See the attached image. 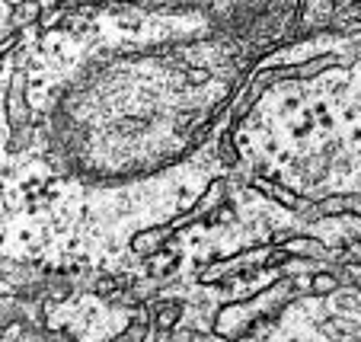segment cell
Listing matches in <instances>:
<instances>
[{
	"instance_id": "6",
	"label": "cell",
	"mask_w": 361,
	"mask_h": 342,
	"mask_svg": "<svg viewBox=\"0 0 361 342\" xmlns=\"http://www.w3.org/2000/svg\"><path fill=\"white\" fill-rule=\"evenodd\" d=\"M183 314H185V304L176 301V298L157 301V304H150V326L157 329V333H173L183 323Z\"/></svg>"
},
{
	"instance_id": "10",
	"label": "cell",
	"mask_w": 361,
	"mask_h": 342,
	"mask_svg": "<svg viewBox=\"0 0 361 342\" xmlns=\"http://www.w3.org/2000/svg\"><path fill=\"white\" fill-rule=\"evenodd\" d=\"M147 333H150V320L135 317V320H131L128 326H125L122 333H118L116 339H109V342H144V339H147Z\"/></svg>"
},
{
	"instance_id": "3",
	"label": "cell",
	"mask_w": 361,
	"mask_h": 342,
	"mask_svg": "<svg viewBox=\"0 0 361 342\" xmlns=\"http://www.w3.org/2000/svg\"><path fill=\"white\" fill-rule=\"evenodd\" d=\"M275 247L288 256V259H314V262H326L333 259L329 247L317 237H307V233H288V237H275Z\"/></svg>"
},
{
	"instance_id": "13",
	"label": "cell",
	"mask_w": 361,
	"mask_h": 342,
	"mask_svg": "<svg viewBox=\"0 0 361 342\" xmlns=\"http://www.w3.org/2000/svg\"><path fill=\"white\" fill-rule=\"evenodd\" d=\"M348 256H352V262H358V266H361V240L348 247Z\"/></svg>"
},
{
	"instance_id": "4",
	"label": "cell",
	"mask_w": 361,
	"mask_h": 342,
	"mask_svg": "<svg viewBox=\"0 0 361 342\" xmlns=\"http://www.w3.org/2000/svg\"><path fill=\"white\" fill-rule=\"evenodd\" d=\"M176 237V227L173 224H160V227H144L131 237V253L141 256V259H154L166 250V243Z\"/></svg>"
},
{
	"instance_id": "5",
	"label": "cell",
	"mask_w": 361,
	"mask_h": 342,
	"mask_svg": "<svg viewBox=\"0 0 361 342\" xmlns=\"http://www.w3.org/2000/svg\"><path fill=\"white\" fill-rule=\"evenodd\" d=\"M7 122L13 131H23L29 122H32V112H29L26 103V77L16 74L13 83H10V93H7Z\"/></svg>"
},
{
	"instance_id": "12",
	"label": "cell",
	"mask_w": 361,
	"mask_h": 342,
	"mask_svg": "<svg viewBox=\"0 0 361 342\" xmlns=\"http://www.w3.org/2000/svg\"><path fill=\"white\" fill-rule=\"evenodd\" d=\"M231 141H233V131H227V135L221 138V160H224L227 166L237 164V147H233Z\"/></svg>"
},
{
	"instance_id": "1",
	"label": "cell",
	"mask_w": 361,
	"mask_h": 342,
	"mask_svg": "<svg viewBox=\"0 0 361 342\" xmlns=\"http://www.w3.org/2000/svg\"><path fill=\"white\" fill-rule=\"evenodd\" d=\"M294 301V279H275L272 285H266L259 295H250L243 301H231L214 314L212 333L218 339L240 342L246 336H252L262 323L279 320V314Z\"/></svg>"
},
{
	"instance_id": "7",
	"label": "cell",
	"mask_w": 361,
	"mask_h": 342,
	"mask_svg": "<svg viewBox=\"0 0 361 342\" xmlns=\"http://www.w3.org/2000/svg\"><path fill=\"white\" fill-rule=\"evenodd\" d=\"M252 189L256 192H262V195H269L272 202H279V205H285L288 212H304L307 208V202L300 199L298 192H291V189H285V185H279V183H269V179H252Z\"/></svg>"
},
{
	"instance_id": "11",
	"label": "cell",
	"mask_w": 361,
	"mask_h": 342,
	"mask_svg": "<svg viewBox=\"0 0 361 342\" xmlns=\"http://www.w3.org/2000/svg\"><path fill=\"white\" fill-rule=\"evenodd\" d=\"M166 336H170L166 342H212L204 333H198V329H179V326L173 329V333H166Z\"/></svg>"
},
{
	"instance_id": "9",
	"label": "cell",
	"mask_w": 361,
	"mask_h": 342,
	"mask_svg": "<svg viewBox=\"0 0 361 342\" xmlns=\"http://www.w3.org/2000/svg\"><path fill=\"white\" fill-rule=\"evenodd\" d=\"M339 285H342V279L336 272H314V275H310L307 291H310L314 298H329V295H336V291H339Z\"/></svg>"
},
{
	"instance_id": "8",
	"label": "cell",
	"mask_w": 361,
	"mask_h": 342,
	"mask_svg": "<svg viewBox=\"0 0 361 342\" xmlns=\"http://www.w3.org/2000/svg\"><path fill=\"white\" fill-rule=\"evenodd\" d=\"M39 13H42L39 0H20V4L13 7V13H10V26H13V29H26V26H32V23L39 20Z\"/></svg>"
},
{
	"instance_id": "2",
	"label": "cell",
	"mask_w": 361,
	"mask_h": 342,
	"mask_svg": "<svg viewBox=\"0 0 361 342\" xmlns=\"http://www.w3.org/2000/svg\"><path fill=\"white\" fill-rule=\"evenodd\" d=\"M281 262H288V256L281 253L275 243L272 247H246V250H240V253L227 256V259H218V262H212V266H204L202 272H198V281H202V285H224L233 275H252V272H259V269L281 266Z\"/></svg>"
}]
</instances>
